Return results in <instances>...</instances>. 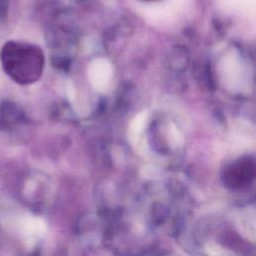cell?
<instances>
[{"label": "cell", "instance_id": "obj_1", "mask_svg": "<svg viewBox=\"0 0 256 256\" xmlns=\"http://www.w3.org/2000/svg\"><path fill=\"white\" fill-rule=\"evenodd\" d=\"M145 1H155V0H145Z\"/></svg>", "mask_w": 256, "mask_h": 256}]
</instances>
